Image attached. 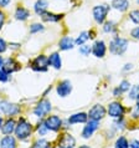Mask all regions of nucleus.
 <instances>
[{"label":"nucleus","instance_id":"obj_9","mask_svg":"<svg viewBox=\"0 0 139 148\" xmlns=\"http://www.w3.org/2000/svg\"><path fill=\"white\" fill-rule=\"evenodd\" d=\"M104 116H106V108L102 105H95L91 110H89V112H88L89 120L101 121Z\"/></svg>","mask_w":139,"mask_h":148},{"label":"nucleus","instance_id":"obj_27","mask_svg":"<svg viewBox=\"0 0 139 148\" xmlns=\"http://www.w3.org/2000/svg\"><path fill=\"white\" fill-rule=\"evenodd\" d=\"M114 148H129V143H128V141H127V138L125 137H119L116 141Z\"/></svg>","mask_w":139,"mask_h":148},{"label":"nucleus","instance_id":"obj_24","mask_svg":"<svg viewBox=\"0 0 139 148\" xmlns=\"http://www.w3.org/2000/svg\"><path fill=\"white\" fill-rule=\"evenodd\" d=\"M91 39V36H89V31H83V32H81V34L78 35V38H77L76 40H75V42H76V45H83V44H86V41L87 40H89Z\"/></svg>","mask_w":139,"mask_h":148},{"label":"nucleus","instance_id":"obj_14","mask_svg":"<svg viewBox=\"0 0 139 148\" xmlns=\"http://www.w3.org/2000/svg\"><path fill=\"white\" fill-rule=\"evenodd\" d=\"M75 45H76V42H75V40H73L71 36H63V38L60 40V42H59V47L62 51H67V50L73 49Z\"/></svg>","mask_w":139,"mask_h":148},{"label":"nucleus","instance_id":"obj_43","mask_svg":"<svg viewBox=\"0 0 139 148\" xmlns=\"http://www.w3.org/2000/svg\"><path fill=\"white\" fill-rule=\"evenodd\" d=\"M1 126H3V118L0 117V128H1Z\"/></svg>","mask_w":139,"mask_h":148},{"label":"nucleus","instance_id":"obj_30","mask_svg":"<svg viewBox=\"0 0 139 148\" xmlns=\"http://www.w3.org/2000/svg\"><path fill=\"white\" fill-rule=\"evenodd\" d=\"M92 52V46H89V45H81V47H80V54L81 55H83V56H88L89 54Z\"/></svg>","mask_w":139,"mask_h":148},{"label":"nucleus","instance_id":"obj_2","mask_svg":"<svg viewBox=\"0 0 139 148\" xmlns=\"http://www.w3.org/2000/svg\"><path fill=\"white\" fill-rule=\"evenodd\" d=\"M128 40L124 38H119V36H116L111 40L109 42V51L112 52L113 55H123L124 52L128 49Z\"/></svg>","mask_w":139,"mask_h":148},{"label":"nucleus","instance_id":"obj_18","mask_svg":"<svg viewBox=\"0 0 139 148\" xmlns=\"http://www.w3.org/2000/svg\"><path fill=\"white\" fill-rule=\"evenodd\" d=\"M87 118H88V116H87V114H86L84 112L75 113V114H72V116H70L68 123H71V125H77V123H84V122H87Z\"/></svg>","mask_w":139,"mask_h":148},{"label":"nucleus","instance_id":"obj_28","mask_svg":"<svg viewBox=\"0 0 139 148\" xmlns=\"http://www.w3.org/2000/svg\"><path fill=\"white\" fill-rule=\"evenodd\" d=\"M129 19L132 20V21L134 24H137V25H139V9H136V10H132L129 13Z\"/></svg>","mask_w":139,"mask_h":148},{"label":"nucleus","instance_id":"obj_41","mask_svg":"<svg viewBox=\"0 0 139 148\" xmlns=\"http://www.w3.org/2000/svg\"><path fill=\"white\" fill-rule=\"evenodd\" d=\"M4 66V59H3V56H0V69H3Z\"/></svg>","mask_w":139,"mask_h":148},{"label":"nucleus","instance_id":"obj_21","mask_svg":"<svg viewBox=\"0 0 139 148\" xmlns=\"http://www.w3.org/2000/svg\"><path fill=\"white\" fill-rule=\"evenodd\" d=\"M30 16V11L24 6H18L15 10V19L20 20V21H25V20Z\"/></svg>","mask_w":139,"mask_h":148},{"label":"nucleus","instance_id":"obj_22","mask_svg":"<svg viewBox=\"0 0 139 148\" xmlns=\"http://www.w3.org/2000/svg\"><path fill=\"white\" fill-rule=\"evenodd\" d=\"M62 14H54V13H48V11H46L45 14L41 15V18L46 23H57L60 21L61 19H62Z\"/></svg>","mask_w":139,"mask_h":148},{"label":"nucleus","instance_id":"obj_6","mask_svg":"<svg viewBox=\"0 0 139 148\" xmlns=\"http://www.w3.org/2000/svg\"><path fill=\"white\" fill-rule=\"evenodd\" d=\"M0 112L6 114V116H15L20 112V107L18 105L10 103L7 101H1L0 102Z\"/></svg>","mask_w":139,"mask_h":148},{"label":"nucleus","instance_id":"obj_8","mask_svg":"<svg viewBox=\"0 0 139 148\" xmlns=\"http://www.w3.org/2000/svg\"><path fill=\"white\" fill-rule=\"evenodd\" d=\"M108 114L112 118H121L124 114V107L119 102H112L108 106Z\"/></svg>","mask_w":139,"mask_h":148},{"label":"nucleus","instance_id":"obj_17","mask_svg":"<svg viewBox=\"0 0 139 148\" xmlns=\"http://www.w3.org/2000/svg\"><path fill=\"white\" fill-rule=\"evenodd\" d=\"M3 67L9 73H11V72H14V71H18V70L20 69V65L16 62L13 57H9V59L4 60V66Z\"/></svg>","mask_w":139,"mask_h":148},{"label":"nucleus","instance_id":"obj_34","mask_svg":"<svg viewBox=\"0 0 139 148\" xmlns=\"http://www.w3.org/2000/svg\"><path fill=\"white\" fill-rule=\"evenodd\" d=\"M119 90L122 91V93H123V92H127V91H129V90H130V84H129V81H127V80L122 81V82H121V85H119Z\"/></svg>","mask_w":139,"mask_h":148},{"label":"nucleus","instance_id":"obj_23","mask_svg":"<svg viewBox=\"0 0 139 148\" xmlns=\"http://www.w3.org/2000/svg\"><path fill=\"white\" fill-rule=\"evenodd\" d=\"M0 147L1 148H16V141L11 136H5L0 141Z\"/></svg>","mask_w":139,"mask_h":148},{"label":"nucleus","instance_id":"obj_35","mask_svg":"<svg viewBox=\"0 0 139 148\" xmlns=\"http://www.w3.org/2000/svg\"><path fill=\"white\" fill-rule=\"evenodd\" d=\"M130 36L136 40H139V26H136L132 31H130Z\"/></svg>","mask_w":139,"mask_h":148},{"label":"nucleus","instance_id":"obj_37","mask_svg":"<svg viewBox=\"0 0 139 148\" xmlns=\"http://www.w3.org/2000/svg\"><path fill=\"white\" fill-rule=\"evenodd\" d=\"M4 23H5V14L3 13L1 10H0V29L3 27V25H4Z\"/></svg>","mask_w":139,"mask_h":148},{"label":"nucleus","instance_id":"obj_38","mask_svg":"<svg viewBox=\"0 0 139 148\" xmlns=\"http://www.w3.org/2000/svg\"><path fill=\"white\" fill-rule=\"evenodd\" d=\"M129 147L130 148H139V141L138 139H134V141H132L129 143Z\"/></svg>","mask_w":139,"mask_h":148},{"label":"nucleus","instance_id":"obj_10","mask_svg":"<svg viewBox=\"0 0 139 148\" xmlns=\"http://www.w3.org/2000/svg\"><path fill=\"white\" fill-rule=\"evenodd\" d=\"M106 52H107V46H106V42L103 40H97L96 42L92 45V54L96 57H98V59L104 57Z\"/></svg>","mask_w":139,"mask_h":148},{"label":"nucleus","instance_id":"obj_13","mask_svg":"<svg viewBox=\"0 0 139 148\" xmlns=\"http://www.w3.org/2000/svg\"><path fill=\"white\" fill-rule=\"evenodd\" d=\"M57 93L60 97H67L72 91V84L68 80H63L57 85Z\"/></svg>","mask_w":139,"mask_h":148},{"label":"nucleus","instance_id":"obj_39","mask_svg":"<svg viewBox=\"0 0 139 148\" xmlns=\"http://www.w3.org/2000/svg\"><path fill=\"white\" fill-rule=\"evenodd\" d=\"M11 0H0V8H6Z\"/></svg>","mask_w":139,"mask_h":148},{"label":"nucleus","instance_id":"obj_33","mask_svg":"<svg viewBox=\"0 0 139 148\" xmlns=\"http://www.w3.org/2000/svg\"><path fill=\"white\" fill-rule=\"evenodd\" d=\"M10 79V73L5 69H0V82H7Z\"/></svg>","mask_w":139,"mask_h":148},{"label":"nucleus","instance_id":"obj_36","mask_svg":"<svg viewBox=\"0 0 139 148\" xmlns=\"http://www.w3.org/2000/svg\"><path fill=\"white\" fill-rule=\"evenodd\" d=\"M6 42H5V40H4L3 38H0V54H3L4 51L6 50Z\"/></svg>","mask_w":139,"mask_h":148},{"label":"nucleus","instance_id":"obj_44","mask_svg":"<svg viewBox=\"0 0 139 148\" xmlns=\"http://www.w3.org/2000/svg\"><path fill=\"white\" fill-rule=\"evenodd\" d=\"M80 148H91V147H88V146H81Z\"/></svg>","mask_w":139,"mask_h":148},{"label":"nucleus","instance_id":"obj_3","mask_svg":"<svg viewBox=\"0 0 139 148\" xmlns=\"http://www.w3.org/2000/svg\"><path fill=\"white\" fill-rule=\"evenodd\" d=\"M111 10V6L108 4H98V5L93 6L92 9V14H93V19L97 24H103L107 20L108 13Z\"/></svg>","mask_w":139,"mask_h":148},{"label":"nucleus","instance_id":"obj_31","mask_svg":"<svg viewBox=\"0 0 139 148\" xmlns=\"http://www.w3.org/2000/svg\"><path fill=\"white\" fill-rule=\"evenodd\" d=\"M42 30H44V25L42 24H40V23H35V24H32V25L30 26V32L31 34H37V32L42 31Z\"/></svg>","mask_w":139,"mask_h":148},{"label":"nucleus","instance_id":"obj_16","mask_svg":"<svg viewBox=\"0 0 139 148\" xmlns=\"http://www.w3.org/2000/svg\"><path fill=\"white\" fill-rule=\"evenodd\" d=\"M47 8H48V1H47V0H36V3L34 4L35 13L37 15H40V16L46 13Z\"/></svg>","mask_w":139,"mask_h":148},{"label":"nucleus","instance_id":"obj_15","mask_svg":"<svg viewBox=\"0 0 139 148\" xmlns=\"http://www.w3.org/2000/svg\"><path fill=\"white\" fill-rule=\"evenodd\" d=\"M111 6L119 13H124L129 9V0H112Z\"/></svg>","mask_w":139,"mask_h":148},{"label":"nucleus","instance_id":"obj_4","mask_svg":"<svg viewBox=\"0 0 139 148\" xmlns=\"http://www.w3.org/2000/svg\"><path fill=\"white\" fill-rule=\"evenodd\" d=\"M48 66H50V65H48V57L44 56V55L37 56L36 59L32 60V62H31V69L34 70V71H37V72L47 71Z\"/></svg>","mask_w":139,"mask_h":148},{"label":"nucleus","instance_id":"obj_1","mask_svg":"<svg viewBox=\"0 0 139 148\" xmlns=\"http://www.w3.org/2000/svg\"><path fill=\"white\" fill-rule=\"evenodd\" d=\"M32 133V126L31 123L29 122L25 118H20L18 125L15 127V134H16V138H19L20 141H25L29 137L31 136Z\"/></svg>","mask_w":139,"mask_h":148},{"label":"nucleus","instance_id":"obj_11","mask_svg":"<svg viewBox=\"0 0 139 148\" xmlns=\"http://www.w3.org/2000/svg\"><path fill=\"white\" fill-rule=\"evenodd\" d=\"M98 127H99V121L89 120V122H87V125L84 126V128L82 131V137L83 138H89L98 130Z\"/></svg>","mask_w":139,"mask_h":148},{"label":"nucleus","instance_id":"obj_20","mask_svg":"<svg viewBox=\"0 0 139 148\" xmlns=\"http://www.w3.org/2000/svg\"><path fill=\"white\" fill-rule=\"evenodd\" d=\"M15 127H16V123L14 120H7L1 126V132L5 136H10L13 132H15Z\"/></svg>","mask_w":139,"mask_h":148},{"label":"nucleus","instance_id":"obj_7","mask_svg":"<svg viewBox=\"0 0 139 148\" xmlns=\"http://www.w3.org/2000/svg\"><path fill=\"white\" fill-rule=\"evenodd\" d=\"M46 127L50 131H54V132H57V131L61 130V127H62V120L56 116V114H52V116H48L46 120L44 121Z\"/></svg>","mask_w":139,"mask_h":148},{"label":"nucleus","instance_id":"obj_26","mask_svg":"<svg viewBox=\"0 0 139 148\" xmlns=\"http://www.w3.org/2000/svg\"><path fill=\"white\" fill-rule=\"evenodd\" d=\"M51 143L46 141V139H37L34 145H32L31 148H51Z\"/></svg>","mask_w":139,"mask_h":148},{"label":"nucleus","instance_id":"obj_32","mask_svg":"<svg viewBox=\"0 0 139 148\" xmlns=\"http://www.w3.org/2000/svg\"><path fill=\"white\" fill-rule=\"evenodd\" d=\"M48 132V128L46 127V125H45V122H40L39 126H37V134L39 136H45Z\"/></svg>","mask_w":139,"mask_h":148},{"label":"nucleus","instance_id":"obj_5","mask_svg":"<svg viewBox=\"0 0 139 148\" xmlns=\"http://www.w3.org/2000/svg\"><path fill=\"white\" fill-rule=\"evenodd\" d=\"M51 102L48 100H41L37 103V106L34 108V114L39 118L45 117L46 114H48V112L51 111Z\"/></svg>","mask_w":139,"mask_h":148},{"label":"nucleus","instance_id":"obj_19","mask_svg":"<svg viewBox=\"0 0 139 148\" xmlns=\"http://www.w3.org/2000/svg\"><path fill=\"white\" fill-rule=\"evenodd\" d=\"M48 65H51L54 69L60 70L61 66H62V61H61V56L59 52H54L48 56Z\"/></svg>","mask_w":139,"mask_h":148},{"label":"nucleus","instance_id":"obj_45","mask_svg":"<svg viewBox=\"0 0 139 148\" xmlns=\"http://www.w3.org/2000/svg\"><path fill=\"white\" fill-rule=\"evenodd\" d=\"M136 3L138 4V5H139V0H136Z\"/></svg>","mask_w":139,"mask_h":148},{"label":"nucleus","instance_id":"obj_42","mask_svg":"<svg viewBox=\"0 0 139 148\" xmlns=\"http://www.w3.org/2000/svg\"><path fill=\"white\" fill-rule=\"evenodd\" d=\"M137 110H139V97L137 98Z\"/></svg>","mask_w":139,"mask_h":148},{"label":"nucleus","instance_id":"obj_29","mask_svg":"<svg viewBox=\"0 0 139 148\" xmlns=\"http://www.w3.org/2000/svg\"><path fill=\"white\" fill-rule=\"evenodd\" d=\"M138 97H139V85H136V86H133V87L129 90V98H132V100H137Z\"/></svg>","mask_w":139,"mask_h":148},{"label":"nucleus","instance_id":"obj_40","mask_svg":"<svg viewBox=\"0 0 139 148\" xmlns=\"http://www.w3.org/2000/svg\"><path fill=\"white\" fill-rule=\"evenodd\" d=\"M133 69V65L132 64H127L125 67H124V71H127V70H132Z\"/></svg>","mask_w":139,"mask_h":148},{"label":"nucleus","instance_id":"obj_12","mask_svg":"<svg viewBox=\"0 0 139 148\" xmlns=\"http://www.w3.org/2000/svg\"><path fill=\"white\" fill-rule=\"evenodd\" d=\"M75 146H76V139L68 133H65L61 136V138L59 139V143H57L59 148H73Z\"/></svg>","mask_w":139,"mask_h":148},{"label":"nucleus","instance_id":"obj_25","mask_svg":"<svg viewBox=\"0 0 139 148\" xmlns=\"http://www.w3.org/2000/svg\"><path fill=\"white\" fill-rule=\"evenodd\" d=\"M103 24H104L103 25V31L107 32V34H112V32H114L117 30V26H116V24H114L113 21H104Z\"/></svg>","mask_w":139,"mask_h":148}]
</instances>
